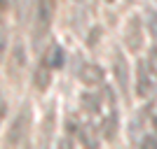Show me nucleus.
Wrapping results in <instances>:
<instances>
[{
	"label": "nucleus",
	"mask_w": 157,
	"mask_h": 149,
	"mask_svg": "<svg viewBox=\"0 0 157 149\" xmlns=\"http://www.w3.org/2000/svg\"><path fill=\"white\" fill-rule=\"evenodd\" d=\"M124 44L129 51L138 54L141 47H143V26H141V19L138 16H129L124 28Z\"/></svg>",
	"instance_id": "7ed1b4c3"
},
{
	"label": "nucleus",
	"mask_w": 157,
	"mask_h": 149,
	"mask_svg": "<svg viewBox=\"0 0 157 149\" xmlns=\"http://www.w3.org/2000/svg\"><path fill=\"white\" fill-rule=\"evenodd\" d=\"M113 70H115V79H117V84L122 91L129 89V65H127V59L124 56H115L113 59Z\"/></svg>",
	"instance_id": "6e6552de"
},
{
	"label": "nucleus",
	"mask_w": 157,
	"mask_h": 149,
	"mask_svg": "<svg viewBox=\"0 0 157 149\" xmlns=\"http://www.w3.org/2000/svg\"><path fill=\"white\" fill-rule=\"evenodd\" d=\"M108 2H113V0H108Z\"/></svg>",
	"instance_id": "6ab92c4d"
},
{
	"label": "nucleus",
	"mask_w": 157,
	"mask_h": 149,
	"mask_svg": "<svg viewBox=\"0 0 157 149\" xmlns=\"http://www.w3.org/2000/svg\"><path fill=\"white\" fill-rule=\"evenodd\" d=\"M155 75L152 70L148 68V63H138L136 68V96L138 98H148L152 96V91H155Z\"/></svg>",
	"instance_id": "20e7f679"
},
{
	"label": "nucleus",
	"mask_w": 157,
	"mask_h": 149,
	"mask_svg": "<svg viewBox=\"0 0 157 149\" xmlns=\"http://www.w3.org/2000/svg\"><path fill=\"white\" fill-rule=\"evenodd\" d=\"M54 9H56V0H35V21L40 30L49 28L54 19Z\"/></svg>",
	"instance_id": "39448f33"
},
{
	"label": "nucleus",
	"mask_w": 157,
	"mask_h": 149,
	"mask_svg": "<svg viewBox=\"0 0 157 149\" xmlns=\"http://www.w3.org/2000/svg\"><path fill=\"white\" fill-rule=\"evenodd\" d=\"M49 84H52V65L47 63V59H45L35 68V72H33V86L38 91H47Z\"/></svg>",
	"instance_id": "423d86ee"
},
{
	"label": "nucleus",
	"mask_w": 157,
	"mask_h": 149,
	"mask_svg": "<svg viewBox=\"0 0 157 149\" xmlns=\"http://www.w3.org/2000/svg\"><path fill=\"white\" fill-rule=\"evenodd\" d=\"M5 110H7V105L0 100V123H2V119H5Z\"/></svg>",
	"instance_id": "dca6fc26"
},
{
	"label": "nucleus",
	"mask_w": 157,
	"mask_h": 149,
	"mask_svg": "<svg viewBox=\"0 0 157 149\" xmlns=\"http://www.w3.org/2000/svg\"><path fill=\"white\" fill-rule=\"evenodd\" d=\"M80 82L85 86H98L103 82V70L94 63H87L82 65V70H80Z\"/></svg>",
	"instance_id": "0eeeda50"
},
{
	"label": "nucleus",
	"mask_w": 157,
	"mask_h": 149,
	"mask_svg": "<svg viewBox=\"0 0 157 149\" xmlns=\"http://www.w3.org/2000/svg\"><path fill=\"white\" fill-rule=\"evenodd\" d=\"M141 144H143V147H148V149H152V147H157V140H155V137H143V140H141Z\"/></svg>",
	"instance_id": "4468645a"
},
{
	"label": "nucleus",
	"mask_w": 157,
	"mask_h": 149,
	"mask_svg": "<svg viewBox=\"0 0 157 149\" xmlns=\"http://www.w3.org/2000/svg\"><path fill=\"white\" fill-rule=\"evenodd\" d=\"M24 70H26V44H24L21 37H17L12 49H10V54H7V77L19 82Z\"/></svg>",
	"instance_id": "f03ea898"
},
{
	"label": "nucleus",
	"mask_w": 157,
	"mask_h": 149,
	"mask_svg": "<svg viewBox=\"0 0 157 149\" xmlns=\"http://www.w3.org/2000/svg\"><path fill=\"white\" fill-rule=\"evenodd\" d=\"M75 2H82V0H75Z\"/></svg>",
	"instance_id": "a211bd4d"
},
{
	"label": "nucleus",
	"mask_w": 157,
	"mask_h": 149,
	"mask_svg": "<svg viewBox=\"0 0 157 149\" xmlns=\"http://www.w3.org/2000/svg\"><path fill=\"white\" fill-rule=\"evenodd\" d=\"M28 128H31V107L24 105L19 110V114L14 117L10 130H7L5 142L10 144V147H21V144L28 140Z\"/></svg>",
	"instance_id": "f257e3e1"
},
{
	"label": "nucleus",
	"mask_w": 157,
	"mask_h": 149,
	"mask_svg": "<svg viewBox=\"0 0 157 149\" xmlns=\"http://www.w3.org/2000/svg\"><path fill=\"white\" fill-rule=\"evenodd\" d=\"M82 105H85V110H89V112H98V98H94L92 93H85V96H82Z\"/></svg>",
	"instance_id": "1a4fd4ad"
},
{
	"label": "nucleus",
	"mask_w": 157,
	"mask_h": 149,
	"mask_svg": "<svg viewBox=\"0 0 157 149\" xmlns=\"http://www.w3.org/2000/svg\"><path fill=\"white\" fill-rule=\"evenodd\" d=\"M148 30H150L152 37H157V12H152L148 16Z\"/></svg>",
	"instance_id": "f8f14e48"
},
{
	"label": "nucleus",
	"mask_w": 157,
	"mask_h": 149,
	"mask_svg": "<svg viewBox=\"0 0 157 149\" xmlns=\"http://www.w3.org/2000/svg\"><path fill=\"white\" fill-rule=\"evenodd\" d=\"M148 68H150L152 75L157 77V47H152L150 54H148Z\"/></svg>",
	"instance_id": "9b49d317"
},
{
	"label": "nucleus",
	"mask_w": 157,
	"mask_h": 149,
	"mask_svg": "<svg viewBox=\"0 0 157 149\" xmlns=\"http://www.w3.org/2000/svg\"><path fill=\"white\" fill-rule=\"evenodd\" d=\"M47 63L52 65V68H61V63H63V51H61L59 47H56V49L52 51V56L47 59Z\"/></svg>",
	"instance_id": "9d476101"
},
{
	"label": "nucleus",
	"mask_w": 157,
	"mask_h": 149,
	"mask_svg": "<svg viewBox=\"0 0 157 149\" xmlns=\"http://www.w3.org/2000/svg\"><path fill=\"white\" fill-rule=\"evenodd\" d=\"M155 133H157V117H155Z\"/></svg>",
	"instance_id": "f3484780"
},
{
	"label": "nucleus",
	"mask_w": 157,
	"mask_h": 149,
	"mask_svg": "<svg viewBox=\"0 0 157 149\" xmlns=\"http://www.w3.org/2000/svg\"><path fill=\"white\" fill-rule=\"evenodd\" d=\"M7 9H10V2H7V0H0V21L5 19V14H7Z\"/></svg>",
	"instance_id": "2eb2a0df"
},
{
	"label": "nucleus",
	"mask_w": 157,
	"mask_h": 149,
	"mask_svg": "<svg viewBox=\"0 0 157 149\" xmlns=\"http://www.w3.org/2000/svg\"><path fill=\"white\" fill-rule=\"evenodd\" d=\"M5 54H7V35H5V30H0V63L5 59Z\"/></svg>",
	"instance_id": "ddd939ff"
}]
</instances>
